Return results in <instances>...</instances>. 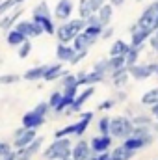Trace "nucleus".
Returning <instances> with one entry per match:
<instances>
[{
	"label": "nucleus",
	"mask_w": 158,
	"mask_h": 160,
	"mask_svg": "<svg viewBox=\"0 0 158 160\" xmlns=\"http://www.w3.org/2000/svg\"><path fill=\"white\" fill-rule=\"evenodd\" d=\"M71 149L73 142L69 138H58L43 151V157L47 160H65L71 157Z\"/></svg>",
	"instance_id": "f257e3e1"
},
{
	"label": "nucleus",
	"mask_w": 158,
	"mask_h": 160,
	"mask_svg": "<svg viewBox=\"0 0 158 160\" xmlns=\"http://www.w3.org/2000/svg\"><path fill=\"white\" fill-rule=\"evenodd\" d=\"M136 24L140 26V28H145V30H149V32H156L158 30V0H155L153 4H149L145 9H143V13L140 15V19L136 21Z\"/></svg>",
	"instance_id": "f03ea898"
},
{
	"label": "nucleus",
	"mask_w": 158,
	"mask_h": 160,
	"mask_svg": "<svg viewBox=\"0 0 158 160\" xmlns=\"http://www.w3.org/2000/svg\"><path fill=\"white\" fill-rule=\"evenodd\" d=\"M132 119L126 118V116H116L110 119V136L112 138H119V140H125L130 136L132 132Z\"/></svg>",
	"instance_id": "7ed1b4c3"
},
{
	"label": "nucleus",
	"mask_w": 158,
	"mask_h": 160,
	"mask_svg": "<svg viewBox=\"0 0 158 160\" xmlns=\"http://www.w3.org/2000/svg\"><path fill=\"white\" fill-rule=\"evenodd\" d=\"M158 69L156 62H151V63H134L132 67H128V75L134 80H145L149 77H153Z\"/></svg>",
	"instance_id": "20e7f679"
},
{
	"label": "nucleus",
	"mask_w": 158,
	"mask_h": 160,
	"mask_svg": "<svg viewBox=\"0 0 158 160\" xmlns=\"http://www.w3.org/2000/svg\"><path fill=\"white\" fill-rule=\"evenodd\" d=\"M36 138H37L36 128H24V127H21V128H17L15 134H13V147H15V149H24V147H26L28 143H32Z\"/></svg>",
	"instance_id": "39448f33"
},
{
	"label": "nucleus",
	"mask_w": 158,
	"mask_h": 160,
	"mask_svg": "<svg viewBox=\"0 0 158 160\" xmlns=\"http://www.w3.org/2000/svg\"><path fill=\"white\" fill-rule=\"evenodd\" d=\"M15 30H19L26 39H32V38H39L41 34H43V30L39 28V24H36L32 19H21L15 26H13Z\"/></svg>",
	"instance_id": "423d86ee"
},
{
	"label": "nucleus",
	"mask_w": 158,
	"mask_h": 160,
	"mask_svg": "<svg viewBox=\"0 0 158 160\" xmlns=\"http://www.w3.org/2000/svg\"><path fill=\"white\" fill-rule=\"evenodd\" d=\"M153 36V32H149V30H145V28H140L136 22L130 26V47H134V48H143V45H145V41L149 39Z\"/></svg>",
	"instance_id": "0eeeda50"
},
{
	"label": "nucleus",
	"mask_w": 158,
	"mask_h": 160,
	"mask_svg": "<svg viewBox=\"0 0 158 160\" xmlns=\"http://www.w3.org/2000/svg\"><path fill=\"white\" fill-rule=\"evenodd\" d=\"M93 95H95V88H93V86H87L84 91H78V95L75 97V101L71 102V106H69L65 112H67V114H73V112L77 114V112H80L82 106L86 104V101H89Z\"/></svg>",
	"instance_id": "6e6552de"
},
{
	"label": "nucleus",
	"mask_w": 158,
	"mask_h": 160,
	"mask_svg": "<svg viewBox=\"0 0 158 160\" xmlns=\"http://www.w3.org/2000/svg\"><path fill=\"white\" fill-rule=\"evenodd\" d=\"M89 147H91V155H101L104 151H110L112 149V136L110 134L108 136H102V134L93 136L89 140Z\"/></svg>",
	"instance_id": "1a4fd4ad"
},
{
	"label": "nucleus",
	"mask_w": 158,
	"mask_h": 160,
	"mask_svg": "<svg viewBox=\"0 0 158 160\" xmlns=\"http://www.w3.org/2000/svg\"><path fill=\"white\" fill-rule=\"evenodd\" d=\"M52 15H54L60 22L69 21L71 15H73V2H71V0H58V4H56Z\"/></svg>",
	"instance_id": "9d476101"
},
{
	"label": "nucleus",
	"mask_w": 158,
	"mask_h": 160,
	"mask_svg": "<svg viewBox=\"0 0 158 160\" xmlns=\"http://www.w3.org/2000/svg\"><path fill=\"white\" fill-rule=\"evenodd\" d=\"M95 43H97V38H91L86 32H80L78 36L73 39V48H75V52H89V48Z\"/></svg>",
	"instance_id": "9b49d317"
},
{
	"label": "nucleus",
	"mask_w": 158,
	"mask_h": 160,
	"mask_svg": "<svg viewBox=\"0 0 158 160\" xmlns=\"http://www.w3.org/2000/svg\"><path fill=\"white\" fill-rule=\"evenodd\" d=\"M41 125H45V116L37 114L34 108L30 112H26L21 119V127H24V128H39Z\"/></svg>",
	"instance_id": "f8f14e48"
},
{
	"label": "nucleus",
	"mask_w": 158,
	"mask_h": 160,
	"mask_svg": "<svg viewBox=\"0 0 158 160\" xmlns=\"http://www.w3.org/2000/svg\"><path fill=\"white\" fill-rule=\"evenodd\" d=\"M21 15H22V9H21V8H17V9L9 11V13H6V15H2V17H0V30H4V32L11 30V28L21 21Z\"/></svg>",
	"instance_id": "ddd939ff"
},
{
	"label": "nucleus",
	"mask_w": 158,
	"mask_h": 160,
	"mask_svg": "<svg viewBox=\"0 0 158 160\" xmlns=\"http://www.w3.org/2000/svg\"><path fill=\"white\" fill-rule=\"evenodd\" d=\"M91 157V147H89V142L86 140H78L73 149H71V158L73 160H87Z\"/></svg>",
	"instance_id": "4468645a"
},
{
	"label": "nucleus",
	"mask_w": 158,
	"mask_h": 160,
	"mask_svg": "<svg viewBox=\"0 0 158 160\" xmlns=\"http://www.w3.org/2000/svg\"><path fill=\"white\" fill-rule=\"evenodd\" d=\"M54 36L58 38V43H73V39L77 38V34L73 32L69 21L60 22V26H56V34Z\"/></svg>",
	"instance_id": "2eb2a0df"
},
{
	"label": "nucleus",
	"mask_w": 158,
	"mask_h": 160,
	"mask_svg": "<svg viewBox=\"0 0 158 160\" xmlns=\"http://www.w3.org/2000/svg\"><path fill=\"white\" fill-rule=\"evenodd\" d=\"M77 80H78V86H95L104 80V75H101L97 71H91V73L80 71V73H77Z\"/></svg>",
	"instance_id": "dca6fc26"
},
{
	"label": "nucleus",
	"mask_w": 158,
	"mask_h": 160,
	"mask_svg": "<svg viewBox=\"0 0 158 160\" xmlns=\"http://www.w3.org/2000/svg\"><path fill=\"white\" fill-rule=\"evenodd\" d=\"M56 58L62 62V63H71V60L75 58V48H73V45H69V43H58V47H56Z\"/></svg>",
	"instance_id": "f3484780"
},
{
	"label": "nucleus",
	"mask_w": 158,
	"mask_h": 160,
	"mask_svg": "<svg viewBox=\"0 0 158 160\" xmlns=\"http://www.w3.org/2000/svg\"><path fill=\"white\" fill-rule=\"evenodd\" d=\"M65 73H67V71L63 69V63H62V62H58V63H48V69H47L43 80H45V82H54V80H60Z\"/></svg>",
	"instance_id": "a211bd4d"
},
{
	"label": "nucleus",
	"mask_w": 158,
	"mask_h": 160,
	"mask_svg": "<svg viewBox=\"0 0 158 160\" xmlns=\"http://www.w3.org/2000/svg\"><path fill=\"white\" fill-rule=\"evenodd\" d=\"M93 112L89 110V112H82L80 114V119L75 123V136H78V138H82L84 134H86V130H87V127H89V123H91V119H93Z\"/></svg>",
	"instance_id": "6ab92c4d"
},
{
	"label": "nucleus",
	"mask_w": 158,
	"mask_h": 160,
	"mask_svg": "<svg viewBox=\"0 0 158 160\" xmlns=\"http://www.w3.org/2000/svg\"><path fill=\"white\" fill-rule=\"evenodd\" d=\"M151 142H153V136H143V138L128 136V138H125V140H123V145H126L128 149H134V151H138V149H143L145 145H149Z\"/></svg>",
	"instance_id": "aec40b11"
},
{
	"label": "nucleus",
	"mask_w": 158,
	"mask_h": 160,
	"mask_svg": "<svg viewBox=\"0 0 158 160\" xmlns=\"http://www.w3.org/2000/svg\"><path fill=\"white\" fill-rule=\"evenodd\" d=\"M110 78H112L114 86H116L117 89L125 88V86H126V82H128V78H130V75H128V67H121V69H116V71H112Z\"/></svg>",
	"instance_id": "412c9836"
},
{
	"label": "nucleus",
	"mask_w": 158,
	"mask_h": 160,
	"mask_svg": "<svg viewBox=\"0 0 158 160\" xmlns=\"http://www.w3.org/2000/svg\"><path fill=\"white\" fill-rule=\"evenodd\" d=\"M136 155V151L134 149H128L126 145H117V147H114L112 151H110V158L112 160H130L132 157Z\"/></svg>",
	"instance_id": "4be33fe9"
},
{
	"label": "nucleus",
	"mask_w": 158,
	"mask_h": 160,
	"mask_svg": "<svg viewBox=\"0 0 158 160\" xmlns=\"http://www.w3.org/2000/svg\"><path fill=\"white\" fill-rule=\"evenodd\" d=\"M32 21L36 24H39L43 34H48V36H54L56 34V24H54L52 17H32Z\"/></svg>",
	"instance_id": "5701e85b"
},
{
	"label": "nucleus",
	"mask_w": 158,
	"mask_h": 160,
	"mask_svg": "<svg viewBox=\"0 0 158 160\" xmlns=\"http://www.w3.org/2000/svg\"><path fill=\"white\" fill-rule=\"evenodd\" d=\"M112 15H114V6L110 4V2H106L99 11H97V17H99V22L106 28V26H110V22H112Z\"/></svg>",
	"instance_id": "b1692460"
},
{
	"label": "nucleus",
	"mask_w": 158,
	"mask_h": 160,
	"mask_svg": "<svg viewBox=\"0 0 158 160\" xmlns=\"http://www.w3.org/2000/svg\"><path fill=\"white\" fill-rule=\"evenodd\" d=\"M47 69H48V63H45V65H37V67H32V69H28V71L22 75V80H28V82L43 80L45 73H47Z\"/></svg>",
	"instance_id": "393cba45"
},
{
	"label": "nucleus",
	"mask_w": 158,
	"mask_h": 160,
	"mask_svg": "<svg viewBox=\"0 0 158 160\" xmlns=\"http://www.w3.org/2000/svg\"><path fill=\"white\" fill-rule=\"evenodd\" d=\"M128 50H130V43L117 39V41H114V45L110 47V56H125Z\"/></svg>",
	"instance_id": "a878e982"
},
{
	"label": "nucleus",
	"mask_w": 158,
	"mask_h": 160,
	"mask_svg": "<svg viewBox=\"0 0 158 160\" xmlns=\"http://www.w3.org/2000/svg\"><path fill=\"white\" fill-rule=\"evenodd\" d=\"M6 41H7V45H11V47H19V45H22L26 38L19 32V30H15V28H11V30H7V34H6Z\"/></svg>",
	"instance_id": "bb28decb"
},
{
	"label": "nucleus",
	"mask_w": 158,
	"mask_h": 160,
	"mask_svg": "<svg viewBox=\"0 0 158 160\" xmlns=\"http://www.w3.org/2000/svg\"><path fill=\"white\" fill-rule=\"evenodd\" d=\"M22 2L24 0H0V17L13 11V9H17V8H21Z\"/></svg>",
	"instance_id": "cd10ccee"
},
{
	"label": "nucleus",
	"mask_w": 158,
	"mask_h": 160,
	"mask_svg": "<svg viewBox=\"0 0 158 160\" xmlns=\"http://www.w3.org/2000/svg\"><path fill=\"white\" fill-rule=\"evenodd\" d=\"M141 104L143 106H153V104H158V88H153L149 91H145L141 95Z\"/></svg>",
	"instance_id": "c85d7f7f"
},
{
	"label": "nucleus",
	"mask_w": 158,
	"mask_h": 160,
	"mask_svg": "<svg viewBox=\"0 0 158 160\" xmlns=\"http://www.w3.org/2000/svg\"><path fill=\"white\" fill-rule=\"evenodd\" d=\"M32 17H52L50 8H48V4H47L45 0H41L37 6H34V9H32Z\"/></svg>",
	"instance_id": "c756f323"
},
{
	"label": "nucleus",
	"mask_w": 158,
	"mask_h": 160,
	"mask_svg": "<svg viewBox=\"0 0 158 160\" xmlns=\"http://www.w3.org/2000/svg\"><path fill=\"white\" fill-rule=\"evenodd\" d=\"M140 50H141V48H134V47H130V50L125 54V63H126V67H132L134 63H138Z\"/></svg>",
	"instance_id": "7c9ffc66"
},
{
	"label": "nucleus",
	"mask_w": 158,
	"mask_h": 160,
	"mask_svg": "<svg viewBox=\"0 0 158 160\" xmlns=\"http://www.w3.org/2000/svg\"><path fill=\"white\" fill-rule=\"evenodd\" d=\"M91 6H89V0H78V17L80 19H87L91 15Z\"/></svg>",
	"instance_id": "2f4dec72"
},
{
	"label": "nucleus",
	"mask_w": 158,
	"mask_h": 160,
	"mask_svg": "<svg viewBox=\"0 0 158 160\" xmlns=\"http://www.w3.org/2000/svg\"><path fill=\"white\" fill-rule=\"evenodd\" d=\"M93 71H97V73H101V75H110L112 73V69H110V62L108 60H99L95 65H93Z\"/></svg>",
	"instance_id": "473e14b6"
},
{
	"label": "nucleus",
	"mask_w": 158,
	"mask_h": 160,
	"mask_svg": "<svg viewBox=\"0 0 158 160\" xmlns=\"http://www.w3.org/2000/svg\"><path fill=\"white\" fill-rule=\"evenodd\" d=\"M110 116H102L99 123H97V127H99V134H102V136H108L110 134Z\"/></svg>",
	"instance_id": "72a5a7b5"
},
{
	"label": "nucleus",
	"mask_w": 158,
	"mask_h": 160,
	"mask_svg": "<svg viewBox=\"0 0 158 160\" xmlns=\"http://www.w3.org/2000/svg\"><path fill=\"white\" fill-rule=\"evenodd\" d=\"M60 84L62 88H73V86H78V80H77V75H71L69 71L60 78Z\"/></svg>",
	"instance_id": "f704fd0d"
},
{
	"label": "nucleus",
	"mask_w": 158,
	"mask_h": 160,
	"mask_svg": "<svg viewBox=\"0 0 158 160\" xmlns=\"http://www.w3.org/2000/svg\"><path fill=\"white\" fill-rule=\"evenodd\" d=\"M102 30H104V26H101V24H87L86 28H84V32L87 34V36H91V38H101V34H102Z\"/></svg>",
	"instance_id": "c9c22d12"
},
{
	"label": "nucleus",
	"mask_w": 158,
	"mask_h": 160,
	"mask_svg": "<svg viewBox=\"0 0 158 160\" xmlns=\"http://www.w3.org/2000/svg\"><path fill=\"white\" fill-rule=\"evenodd\" d=\"M108 62H110V69H112V71L121 69V67H126V63H125V56H110ZM110 75H112V73H110Z\"/></svg>",
	"instance_id": "e433bc0d"
},
{
	"label": "nucleus",
	"mask_w": 158,
	"mask_h": 160,
	"mask_svg": "<svg viewBox=\"0 0 158 160\" xmlns=\"http://www.w3.org/2000/svg\"><path fill=\"white\" fill-rule=\"evenodd\" d=\"M132 125L134 127H151L153 125V119L149 116H134L132 118Z\"/></svg>",
	"instance_id": "4c0bfd02"
},
{
	"label": "nucleus",
	"mask_w": 158,
	"mask_h": 160,
	"mask_svg": "<svg viewBox=\"0 0 158 160\" xmlns=\"http://www.w3.org/2000/svg\"><path fill=\"white\" fill-rule=\"evenodd\" d=\"M69 134H75V123H71V125H67V127L56 130V132H54V140H58V138H67Z\"/></svg>",
	"instance_id": "58836bf2"
},
{
	"label": "nucleus",
	"mask_w": 158,
	"mask_h": 160,
	"mask_svg": "<svg viewBox=\"0 0 158 160\" xmlns=\"http://www.w3.org/2000/svg\"><path fill=\"white\" fill-rule=\"evenodd\" d=\"M30 52H32V43H30V39H26L22 45L17 47V54H19V58H26V56H30Z\"/></svg>",
	"instance_id": "ea45409f"
},
{
	"label": "nucleus",
	"mask_w": 158,
	"mask_h": 160,
	"mask_svg": "<svg viewBox=\"0 0 158 160\" xmlns=\"http://www.w3.org/2000/svg\"><path fill=\"white\" fill-rule=\"evenodd\" d=\"M60 101H62V89H56V91H52V93H50V99H48L47 102H48L50 110H54V108L60 104Z\"/></svg>",
	"instance_id": "a19ab883"
},
{
	"label": "nucleus",
	"mask_w": 158,
	"mask_h": 160,
	"mask_svg": "<svg viewBox=\"0 0 158 160\" xmlns=\"http://www.w3.org/2000/svg\"><path fill=\"white\" fill-rule=\"evenodd\" d=\"M130 136L136 138H143V136H151V127H132Z\"/></svg>",
	"instance_id": "79ce46f5"
},
{
	"label": "nucleus",
	"mask_w": 158,
	"mask_h": 160,
	"mask_svg": "<svg viewBox=\"0 0 158 160\" xmlns=\"http://www.w3.org/2000/svg\"><path fill=\"white\" fill-rule=\"evenodd\" d=\"M22 77L19 75H0V84L2 86H11V84H17Z\"/></svg>",
	"instance_id": "37998d69"
},
{
	"label": "nucleus",
	"mask_w": 158,
	"mask_h": 160,
	"mask_svg": "<svg viewBox=\"0 0 158 160\" xmlns=\"http://www.w3.org/2000/svg\"><path fill=\"white\" fill-rule=\"evenodd\" d=\"M116 102H117L116 99H106V101H102V102L97 106V110H99V112H106V110L114 108V106H116Z\"/></svg>",
	"instance_id": "c03bdc74"
},
{
	"label": "nucleus",
	"mask_w": 158,
	"mask_h": 160,
	"mask_svg": "<svg viewBox=\"0 0 158 160\" xmlns=\"http://www.w3.org/2000/svg\"><path fill=\"white\" fill-rule=\"evenodd\" d=\"M34 110H36L37 114H41V116H45V118H47V116H48V112H50V106H48V102H47V101H43V102H39Z\"/></svg>",
	"instance_id": "a18cd8bd"
},
{
	"label": "nucleus",
	"mask_w": 158,
	"mask_h": 160,
	"mask_svg": "<svg viewBox=\"0 0 158 160\" xmlns=\"http://www.w3.org/2000/svg\"><path fill=\"white\" fill-rule=\"evenodd\" d=\"M106 2H108V0H89L91 11H93V13H97V11H99V9H101V8H102V6H104Z\"/></svg>",
	"instance_id": "49530a36"
},
{
	"label": "nucleus",
	"mask_w": 158,
	"mask_h": 160,
	"mask_svg": "<svg viewBox=\"0 0 158 160\" xmlns=\"http://www.w3.org/2000/svg\"><path fill=\"white\" fill-rule=\"evenodd\" d=\"M13 149H11V145L7 143V142H0V158H4L6 155H9Z\"/></svg>",
	"instance_id": "de8ad7c7"
},
{
	"label": "nucleus",
	"mask_w": 158,
	"mask_h": 160,
	"mask_svg": "<svg viewBox=\"0 0 158 160\" xmlns=\"http://www.w3.org/2000/svg\"><path fill=\"white\" fill-rule=\"evenodd\" d=\"M86 56H87V52H75V58L71 60V65H77V63H78V62H82Z\"/></svg>",
	"instance_id": "09e8293b"
},
{
	"label": "nucleus",
	"mask_w": 158,
	"mask_h": 160,
	"mask_svg": "<svg viewBox=\"0 0 158 160\" xmlns=\"http://www.w3.org/2000/svg\"><path fill=\"white\" fill-rule=\"evenodd\" d=\"M112 36H114V28H112V26H106V28L102 30V34H101L102 39H110Z\"/></svg>",
	"instance_id": "8fccbe9b"
},
{
	"label": "nucleus",
	"mask_w": 158,
	"mask_h": 160,
	"mask_svg": "<svg viewBox=\"0 0 158 160\" xmlns=\"http://www.w3.org/2000/svg\"><path fill=\"white\" fill-rule=\"evenodd\" d=\"M149 45H151V48H153V50L158 54V36H155V34H153V36L149 38Z\"/></svg>",
	"instance_id": "3c124183"
},
{
	"label": "nucleus",
	"mask_w": 158,
	"mask_h": 160,
	"mask_svg": "<svg viewBox=\"0 0 158 160\" xmlns=\"http://www.w3.org/2000/svg\"><path fill=\"white\" fill-rule=\"evenodd\" d=\"M95 160H112L110 158V151H104L101 155H95Z\"/></svg>",
	"instance_id": "603ef678"
},
{
	"label": "nucleus",
	"mask_w": 158,
	"mask_h": 160,
	"mask_svg": "<svg viewBox=\"0 0 158 160\" xmlns=\"http://www.w3.org/2000/svg\"><path fill=\"white\" fill-rule=\"evenodd\" d=\"M116 101H119V102H125V101H126V93H125V91H117Z\"/></svg>",
	"instance_id": "864d4df0"
},
{
	"label": "nucleus",
	"mask_w": 158,
	"mask_h": 160,
	"mask_svg": "<svg viewBox=\"0 0 158 160\" xmlns=\"http://www.w3.org/2000/svg\"><path fill=\"white\" fill-rule=\"evenodd\" d=\"M110 4H112L114 8H121V6L125 4V0H110Z\"/></svg>",
	"instance_id": "5fc2aeb1"
},
{
	"label": "nucleus",
	"mask_w": 158,
	"mask_h": 160,
	"mask_svg": "<svg viewBox=\"0 0 158 160\" xmlns=\"http://www.w3.org/2000/svg\"><path fill=\"white\" fill-rule=\"evenodd\" d=\"M151 114H153L158 121V104H153V106H151Z\"/></svg>",
	"instance_id": "6e6d98bb"
},
{
	"label": "nucleus",
	"mask_w": 158,
	"mask_h": 160,
	"mask_svg": "<svg viewBox=\"0 0 158 160\" xmlns=\"http://www.w3.org/2000/svg\"><path fill=\"white\" fill-rule=\"evenodd\" d=\"M153 128H155V130H156V132H158V121H156V123H155V125H153Z\"/></svg>",
	"instance_id": "4d7b16f0"
},
{
	"label": "nucleus",
	"mask_w": 158,
	"mask_h": 160,
	"mask_svg": "<svg viewBox=\"0 0 158 160\" xmlns=\"http://www.w3.org/2000/svg\"><path fill=\"white\" fill-rule=\"evenodd\" d=\"M87 160H95V155H91V157H89Z\"/></svg>",
	"instance_id": "13d9d810"
},
{
	"label": "nucleus",
	"mask_w": 158,
	"mask_h": 160,
	"mask_svg": "<svg viewBox=\"0 0 158 160\" xmlns=\"http://www.w3.org/2000/svg\"><path fill=\"white\" fill-rule=\"evenodd\" d=\"M155 75H156V77H158V69H156V73H155Z\"/></svg>",
	"instance_id": "bf43d9fd"
},
{
	"label": "nucleus",
	"mask_w": 158,
	"mask_h": 160,
	"mask_svg": "<svg viewBox=\"0 0 158 160\" xmlns=\"http://www.w3.org/2000/svg\"><path fill=\"white\" fill-rule=\"evenodd\" d=\"M65 160H73V158H71V157H69V158H65Z\"/></svg>",
	"instance_id": "052dcab7"
},
{
	"label": "nucleus",
	"mask_w": 158,
	"mask_h": 160,
	"mask_svg": "<svg viewBox=\"0 0 158 160\" xmlns=\"http://www.w3.org/2000/svg\"><path fill=\"white\" fill-rule=\"evenodd\" d=\"M138 2H143V0H138Z\"/></svg>",
	"instance_id": "680f3d73"
}]
</instances>
